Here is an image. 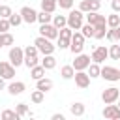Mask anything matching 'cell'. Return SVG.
<instances>
[{
  "label": "cell",
  "instance_id": "obj_26",
  "mask_svg": "<svg viewBox=\"0 0 120 120\" xmlns=\"http://www.w3.org/2000/svg\"><path fill=\"white\" fill-rule=\"evenodd\" d=\"M118 24H120V15H116V11H114L112 15L107 17V26L109 28H116Z\"/></svg>",
  "mask_w": 120,
  "mask_h": 120
},
{
  "label": "cell",
  "instance_id": "obj_24",
  "mask_svg": "<svg viewBox=\"0 0 120 120\" xmlns=\"http://www.w3.org/2000/svg\"><path fill=\"white\" fill-rule=\"evenodd\" d=\"M30 99H32V103H41V101L45 99V92L39 90V88H36V90L30 94Z\"/></svg>",
  "mask_w": 120,
  "mask_h": 120
},
{
  "label": "cell",
  "instance_id": "obj_37",
  "mask_svg": "<svg viewBox=\"0 0 120 120\" xmlns=\"http://www.w3.org/2000/svg\"><path fill=\"white\" fill-rule=\"evenodd\" d=\"M11 13H13V11H11V8H9V6H0V17L8 19Z\"/></svg>",
  "mask_w": 120,
  "mask_h": 120
},
{
  "label": "cell",
  "instance_id": "obj_40",
  "mask_svg": "<svg viewBox=\"0 0 120 120\" xmlns=\"http://www.w3.org/2000/svg\"><path fill=\"white\" fill-rule=\"evenodd\" d=\"M8 45H13V36L9 32H4V47H8Z\"/></svg>",
  "mask_w": 120,
  "mask_h": 120
},
{
  "label": "cell",
  "instance_id": "obj_42",
  "mask_svg": "<svg viewBox=\"0 0 120 120\" xmlns=\"http://www.w3.org/2000/svg\"><path fill=\"white\" fill-rule=\"evenodd\" d=\"M105 38H107L109 41H116V36H114V28H109V30H107V34H105Z\"/></svg>",
  "mask_w": 120,
  "mask_h": 120
},
{
  "label": "cell",
  "instance_id": "obj_14",
  "mask_svg": "<svg viewBox=\"0 0 120 120\" xmlns=\"http://www.w3.org/2000/svg\"><path fill=\"white\" fill-rule=\"evenodd\" d=\"M26 90V84L22 82V81H15V82H11L9 86H8V92L11 94V96H19V94H22Z\"/></svg>",
  "mask_w": 120,
  "mask_h": 120
},
{
  "label": "cell",
  "instance_id": "obj_23",
  "mask_svg": "<svg viewBox=\"0 0 120 120\" xmlns=\"http://www.w3.org/2000/svg\"><path fill=\"white\" fill-rule=\"evenodd\" d=\"M94 32H96V28H94V24H90V22H86V24L81 26V34H82L84 38H94Z\"/></svg>",
  "mask_w": 120,
  "mask_h": 120
},
{
  "label": "cell",
  "instance_id": "obj_21",
  "mask_svg": "<svg viewBox=\"0 0 120 120\" xmlns=\"http://www.w3.org/2000/svg\"><path fill=\"white\" fill-rule=\"evenodd\" d=\"M88 75H90V79H96V77L101 75V68H99L98 62H92V64L88 66Z\"/></svg>",
  "mask_w": 120,
  "mask_h": 120
},
{
  "label": "cell",
  "instance_id": "obj_17",
  "mask_svg": "<svg viewBox=\"0 0 120 120\" xmlns=\"http://www.w3.org/2000/svg\"><path fill=\"white\" fill-rule=\"evenodd\" d=\"M69 111H71V114H73V116H82V114H84V103L75 101V103H71Z\"/></svg>",
  "mask_w": 120,
  "mask_h": 120
},
{
  "label": "cell",
  "instance_id": "obj_28",
  "mask_svg": "<svg viewBox=\"0 0 120 120\" xmlns=\"http://www.w3.org/2000/svg\"><path fill=\"white\" fill-rule=\"evenodd\" d=\"M51 19H52V15H51L49 11H45V9H41V11L38 13V21H39L41 24H45V22H51Z\"/></svg>",
  "mask_w": 120,
  "mask_h": 120
},
{
  "label": "cell",
  "instance_id": "obj_7",
  "mask_svg": "<svg viewBox=\"0 0 120 120\" xmlns=\"http://www.w3.org/2000/svg\"><path fill=\"white\" fill-rule=\"evenodd\" d=\"M99 77H103L105 81H120V69H116V68H112V66H103L101 68V75Z\"/></svg>",
  "mask_w": 120,
  "mask_h": 120
},
{
  "label": "cell",
  "instance_id": "obj_15",
  "mask_svg": "<svg viewBox=\"0 0 120 120\" xmlns=\"http://www.w3.org/2000/svg\"><path fill=\"white\" fill-rule=\"evenodd\" d=\"M45 68L41 66V64H38V66H34V68H30V77L34 79V81H38V79H41V77H45Z\"/></svg>",
  "mask_w": 120,
  "mask_h": 120
},
{
  "label": "cell",
  "instance_id": "obj_31",
  "mask_svg": "<svg viewBox=\"0 0 120 120\" xmlns=\"http://www.w3.org/2000/svg\"><path fill=\"white\" fill-rule=\"evenodd\" d=\"M109 56H111L112 60H120V45H111Z\"/></svg>",
  "mask_w": 120,
  "mask_h": 120
},
{
  "label": "cell",
  "instance_id": "obj_47",
  "mask_svg": "<svg viewBox=\"0 0 120 120\" xmlns=\"http://www.w3.org/2000/svg\"><path fill=\"white\" fill-rule=\"evenodd\" d=\"M0 47H4V34L0 32Z\"/></svg>",
  "mask_w": 120,
  "mask_h": 120
},
{
  "label": "cell",
  "instance_id": "obj_45",
  "mask_svg": "<svg viewBox=\"0 0 120 120\" xmlns=\"http://www.w3.org/2000/svg\"><path fill=\"white\" fill-rule=\"evenodd\" d=\"M114 36H116V39H120V24L114 28Z\"/></svg>",
  "mask_w": 120,
  "mask_h": 120
},
{
  "label": "cell",
  "instance_id": "obj_32",
  "mask_svg": "<svg viewBox=\"0 0 120 120\" xmlns=\"http://www.w3.org/2000/svg\"><path fill=\"white\" fill-rule=\"evenodd\" d=\"M69 43H71V39H68V38H60V36H58V43H56V47H58V49H69Z\"/></svg>",
  "mask_w": 120,
  "mask_h": 120
},
{
  "label": "cell",
  "instance_id": "obj_13",
  "mask_svg": "<svg viewBox=\"0 0 120 120\" xmlns=\"http://www.w3.org/2000/svg\"><path fill=\"white\" fill-rule=\"evenodd\" d=\"M13 75H15V66L11 62H0V77L13 79Z\"/></svg>",
  "mask_w": 120,
  "mask_h": 120
},
{
  "label": "cell",
  "instance_id": "obj_20",
  "mask_svg": "<svg viewBox=\"0 0 120 120\" xmlns=\"http://www.w3.org/2000/svg\"><path fill=\"white\" fill-rule=\"evenodd\" d=\"M41 66H43L45 69H52V68L56 66V58H54L52 54H45V58L41 60Z\"/></svg>",
  "mask_w": 120,
  "mask_h": 120
},
{
  "label": "cell",
  "instance_id": "obj_25",
  "mask_svg": "<svg viewBox=\"0 0 120 120\" xmlns=\"http://www.w3.org/2000/svg\"><path fill=\"white\" fill-rule=\"evenodd\" d=\"M0 118H4V120H19L21 116L17 114V111L6 109V111H2V112H0Z\"/></svg>",
  "mask_w": 120,
  "mask_h": 120
},
{
  "label": "cell",
  "instance_id": "obj_2",
  "mask_svg": "<svg viewBox=\"0 0 120 120\" xmlns=\"http://www.w3.org/2000/svg\"><path fill=\"white\" fill-rule=\"evenodd\" d=\"M82 19H84V13L81 9H71L69 15H68V26L71 30H81V26L84 24Z\"/></svg>",
  "mask_w": 120,
  "mask_h": 120
},
{
  "label": "cell",
  "instance_id": "obj_11",
  "mask_svg": "<svg viewBox=\"0 0 120 120\" xmlns=\"http://www.w3.org/2000/svg\"><path fill=\"white\" fill-rule=\"evenodd\" d=\"M103 118H107V120H120V107L114 105V103H109L103 109Z\"/></svg>",
  "mask_w": 120,
  "mask_h": 120
},
{
  "label": "cell",
  "instance_id": "obj_22",
  "mask_svg": "<svg viewBox=\"0 0 120 120\" xmlns=\"http://www.w3.org/2000/svg\"><path fill=\"white\" fill-rule=\"evenodd\" d=\"M56 6H58L56 0H41V9H45V11H49V13H54Z\"/></svg>",
  "mask_w": 120,
  "mask_h": 120
},
{
  "label": "cell",
  "instance_id": "obj_39",
  "mask_svg": "<svg viewBox=\"0 0 120 120\" xmlns=\"http://www.w3.org/2000/svg\"><path fill=\"white\" fill-rule=\"evenodd\" d=\"M79 9H81L82 13H88V11H90V0H82V2L79 4Z\"/></svg>",
  "mask_w": 120,
  "mask_h": 120
},
{
  "label": "cell",
  "instance_id": "obj_27",
  "mask_svg": "<svg viewBox=\"0 0 120 120\" xmlns=\"http://www.w3.org/2000/svg\"><path fill=\"white\" fill-rule=\"evenodd\" d=\"M94 28H96V32H94V38H96V39L105 38V34H107V24H98V26H94Z\"/></svg>",
  "mask_w": 120,
  "mask_h": 120
},
{
  "label": "cell",
  "instance_id": "obj_4",
  "mask_svg": "<svg viewBox=\"0 0 120 120\" xmlns=\"http://www.w3.org/2000/svg\"><path fill=\"white\" fill-rule=\"evenodd\" d=\"M8 56H9V62H11L15 68H19L21 64H24V49H21V47H17V45L9 49V54H8Z\"/></svg>",
  "mask_w": 120,
  "mask_h": 120
},
{
  "label": "cell",
  "instance_id": "obj_5",
  "mask_svg": "<svg viewBox=\"0 0 120 120\" xmlns=\"http://www.w3.org/2000/svg\"><path fill=\"white\" fill-rule=\"evenodd\" d=\"M101 99H103V103H105V105H109V103H116V101L120 99V90H118L116 86L105 88V90H103V94H101Z\"/></svg>",
  "mask_w": 120,
  "mask_h": 120
},
{
  "label": "cell",
  "instance_id": "obj_10",
  "mask_svg": "<svg viewBox=\"0 0 120 120\" xmlns=\"http://www.w3.org/2000/svg\"><path fill=\"white\" fill-rule=\"evenodd\" d=\"M73 79H75V84H77L79 88H88V86H90V75H88L84 69H81V71H75Z\"/></svg>",
  "mask_w": 120,
  "mask_h": 120
},
{
  "label": "cell",
  "instance_id": "obj_12",
  "mask_svg": "<svg viewBox=\"0 0 120 120\" xmlns=\"http://www.w3.org/2000/svg\"><path fill=\"white\" fill-rule=\"evenodd\" d=\"M107 56H109V49L107 47H94V51H92V62L101 64Z\"/></svg>",
  "mask_w": 120,
  "mask_h": 120
},
{
  "label": "cell",
  "instance_id": "obj_19",
  "mask_svg": "<svg viewBox=\"0 0 120 120\" xmlns=\"http://www.w3.org/2000/svg\"><path fill=\"white\" fill-rule=\"evenodd\" d=\"M52 24L60 30V28L68 26V17H66V15H54V17H52Z\"/></svg>",
  "mask_w": 120,
  "mask_h": 120
},
{
  "label": "cell",
  "instance_id": "obj_3",
  "mask_svg": "<svg viewBox=\"0 0 120 120\" xmlns=\"http://www.w3.org/2000/svg\"><path fill=\"white\" fill-rule=\"evenodd\" d=\"M82 47H84V36L81 32H73L71 43H69V51L73 54H79V52H82Z\"/></svg>",
  "mask_w": 120,
  "mask_h": 120
},
{
  "label": "cell",
  "instance_id": "obj_43",
  "mask_svg": "<svg viewBox=\"0 0 120 120\" xmlns=\"http://www.w3.org/2000/svg\"><path fill=\"white\" fill-rule=\"evenodd\" d=\"M111 8H112V11L120 13V0H112V2H111Z\"/></svg>",
  "mask_w": 120,
  "mask_h": 120
},
{
  "label": "cell",
  "instance_id": "obj_8",
  "mask_svg": "<svg viewBox=\"0 0 120 120\" xmlns=\"http://www.w3.org/2000/svg\"><path fill=\"white\" fill-rule=\"evenodd\" d=\"M19 13H21V17H22V22L32 24V22H36V21H38V11H36V9H32L30 6H22Z\"/></svg>",
  "mask_w": 120,
  "mask_h": 120
},
{
  "label": "cell",
  "instance_id": "obj_44",
  "mask_svg": "<svg viewBox=\"0 0 120 120\" xmlns=\"http://www.w3.org/2000/svg\"><path fill=\"white\" fill-rule=\"evenodd\" d=\"M52 120H64V114H58L56 112V114H52Z\"/></svg>",
  "mask_w": 120,
  "mask_h": 120
},
{
  "label": "cell",
  "instance_id": "obj_30",
  "mask_svg": "<svg viewBox=\"0 0 120 120\" xmlns=\"http://www.w3.org/2000/svg\"><path fill=\"white\" fill-rule=\"evenodd\" d=\"M8 19H9V24H11V26H19V24L22 22V17H21V13H11Z\"/></svg>",
  "mask_w": 120,
  "mask_h": 120
},
{
  "label": "cell",
  "instance_id": "obj_34",
  "mask_svg": "<svg viewBox=\"0 0 120 120\" xmlns=\"http://www.w3.org/2000/svg\"><path fill=\"white\" fill-rule=\"evenodd\" d=\"M38 47L36 45H28L26 49H24V56H38Z\"/></svg>",
  "mask_w": 120,
  "mask_h": 120
},
{
  "label": "cell",
  "instance_id": "obj_48",
  "mask_svg": "<svg viewBox=\"0 0 120 120\" xmlns=\"http://www.w3.org/2000/svg\"><path fill=\"white\" fill-rule=\"evenodd\" d=\"M118 107H120V101H118Z\"/></svg>",
  "mask_w": 120,
  "mask_h": 120
},
{
  "label": "cell",
  "instance_id": "obj_41",
  "mask_svg": "<svg viewBox=\"0 0 120 120\" xmlns=\"http://www.w3.org/2000/svg\"><path fill=\"white\" fill-rule=\"evenodd\" d=\"M101 0H90V11H99Z\"/></svg>",
  "mask_w": 120,
  "mask_h": 120
},
{
  "label": "cell",
  "instance_id": "obj_46",
  "mask_svg": "<svg viewBox=\"0 0 120 120\" xmlns=\"http://www.w3.org/2000/svg\"><path fill=\"white\" fill-rule=\"evenodd\" d=\"M4 81H6V79H4V77H0V90H4V86H6V84H4Z\"/></svg>",
  "mask_w": 120,
  "mask_h": 120
},
{
  "label": "cell",
  "instance_id": "obj_9",
  "mask_svg": "<svg viewBox=\"0 0 120 120\" xmlns=\"http://www.w3.org/2000/svg\"><path fill=\"white\" fill-rule=\"evenodd\" d=\"M90 56L88 54H82V52H79L77 56H75V60H73V68H75V71H81V69H88V66H90Z\"/></svg>",
  "mask_w": 120,
  "mask_h": 120
},
{
  "label": "cell",
  "instance_id": "obj_16",
  "mask_svg": "<svg viewBox=\"0 0 120 120\" xmlns=\"http://www.w3.org/2000/svg\"><path fill=\"white\" fill-rule=\"evenodd\" d=\"M36 88H39V90H43V92H49V90L52 88V81H51V79L41 77V79H38V81H36Z\"/></svg>",
  "mask_w": 120,
  "mask_h": 120
},
{
  "label": "cell",
  "instance_id": "obj_6",
  "mask_svg": "<svg viewBox=\"0 0 120 120\" xmlns=\"http://www.w3.org/2000/svg\"><path fill=\"white\" fill-rule=\"evenodd\" d=\"M39 36H45V38H49V39H58L60 30H58L54 24L45 22V24H41V26H39Z\"/></svg>",
  "mask_w": 120,
  "mask_h": 120
},
{
  "label": "cell",
  "instance_id": "obj_35",
  "mask_svg": "<svg viewBox=\"0 0 120 120\" xmlns=\"http://www.w3.org/2000/svg\"><path fill=\"white\" fill-rule=\"evenodd\" d=\"M24 66H26V68L38 66V56H24Z\"/></svg>",
  "mask_w": 120,
  "mask_h": 120
},
{
  "label": "cell",
  "instance_id": "obj_18",
  "mask_svg": "<svg viewBox=\"0 0 120 120\" xmlns=\"http://www.w3.org/2000/svg\"><path fill=\"white\" fill-rule=\"evenodd\" d=\"M60 75H62V79L69 81V79H73V75H75V68H73V66H62Z\"/></svg>",
  "mask_w": 120,
  "mask_h": 120
},
{
  "label": "cell",
  "instance_id": "obj_33",
  "mask_svg": "<svg viewBox=\"0 0 120 120\" xmlns=\"http://www.w3.org/2000/svg\"><path fill=\"white\" fill-rule=\"evenodd\" d=\"M73 32H75V30H71L69 26H64V28H60V38H68V39H71Z\"/></svg>",
  "mask_w": 120,
  "mask_h": 120
},
{
  "label": "cell",
  "instance_id": "obj_36",
  "mask_svg": "<svg viewBox=\"0 0 120 120\" xmlns=\"http://www.w3.org/2000/svg\"><path fill=\"white\" fill-rule=\"evenodd\" d=\"M11 28V24H9V19H4V17H0V32L4 34V32H8Z\"/></svg>",
  "mask_w": 120,
  "mask_h": 120
},
{
  "label": "cell",
  "instance_id": "obj_1",
  "mask_svg": "<svg viewBox=\"0 0 120 120\" xmlns=\"http://www.w3.org/2000/svg\"><path fill=\"white\" fill-rule=\"evenodd\" d=\"M34 45L38 47V51L45 56V54H52L54 52V49H56V45H52L51 43V39L49 38H45V36H38L36 38V41H34Z\"/></svg>",
  "mask_w": 120,
  "mask_h": 120
},
{
  "label": "cell",
  "instance_id": "obj_29",
  "mask_svg": "<svg viewBox=\"0 0 120 120\" xmlns=\"http://www.w3.org/2000/svg\"><path fill=\"white\" fill-rule=\"evenodd\" d=\"M15 111H17V114H19L21 118H22V116H26V114H30V109H28V105H26V103H17Z\"/></svg>",
  "mask_w": 120,
  "mask_h": 120
},
{
  "label": "cell",
  "instance_id": "obj_38",
  "mask_svg": "<svg viewBox=\"0 0 120 120\" xmlns=\"http://www.w3.org/2000/svg\"><path fill=\"white\" fill-rule=\"evenodd\" d=\"M56 2L62 9H71L73 8V0H56Z\"/></svg>",
  "mask_w": 120,
  "mask_h": 120
}]
</instances>
